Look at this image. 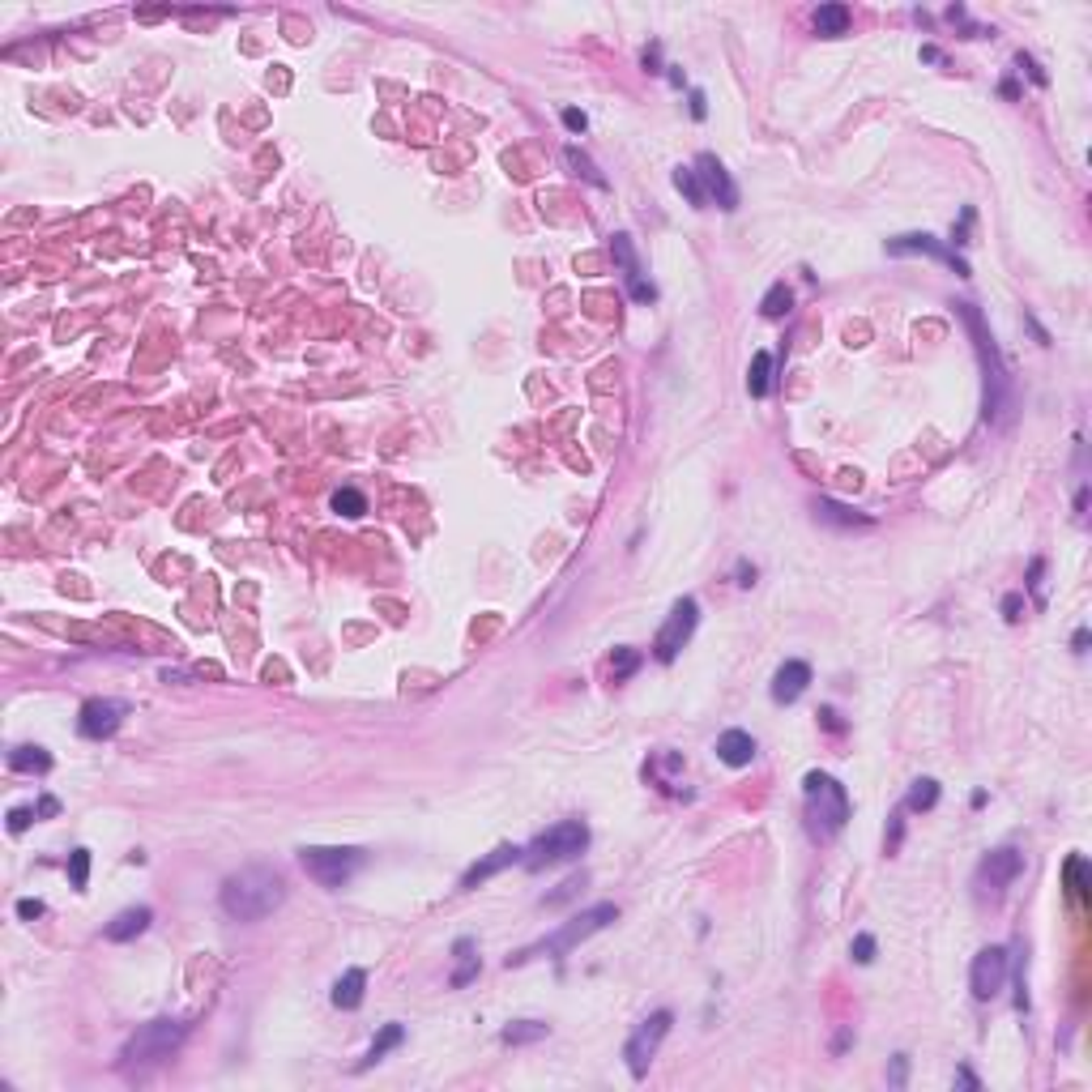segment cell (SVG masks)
I'll return each instance as SVG.
<instances>
[{
	"label": "cell",
	"mask_w": 1092,
	"mask_h": 1092,
	"mask_svg": "<svg viewBox=\"0 0 1092 1092\" xmlns=\"http://www.w3.org/2000/svg\"><path fill=\"white\" fill-rule=\"evenodd\" d=\"M282 900H286V875L278 866H265V862H252V866L235 870L218 888V905L235 922H261L273 909H282Z\"/></svg>",
	"instance_id": "1"
},
{
	"label": "cell",
	"mask_w": 1092,
	"mask_h": 1092,
	"mask_svg": "<svg viewBox=\"0 0 1092 1092\" xmlns=\"http://www.w3.org/2000/svg\"><path fill=\"white\" fill-rule=\"evenodd\" d=\"M956 316L964 321V329L973 337V350H977V363H982V384H986V398H982V414H986V423H1007V414H1011V371L1003 363V350L994 346V333L986 325V316L973 307V303H956Z\"/></svg>",
	"instance_id": "2"
},
{
	"label": "cell",
	"mask_w": 1092,
	"mask_h": 1092,
	"mask_svg": "<svg viewBox=\"0 0 1092 1092\" xmlns=\"http://www.w3.org/2000/svg\"><path fill=\"white\" fill-rule=\"evenodd\" d=\"M802 815H807V832L811 841H832L841 828L849 824V794L836 777L828 772H807L802 777Z\"/></svg>",
	"instance_id": "3"
},
{
	"label": "cell",
	"mask_w": 1092,
	"mask_h": 1092,
	"mask_svg": "<svg viewBox=\"0 0 1092 1092\" xmlns=\"http://www.w3.org/2000/svg\"><path fill=\"white\" fill-rule=\"evenodd\" d=\"M188 1037V1020H175V1016H159L150 1025H141L124 1041L120 1050V1067L124 1071H141V1067H159L163 1059H171L180 1050V1041Z\"/></svg>",
	"instance_id": "4"
},
{
	"label": "cell",
	"mask_w": 1092,
	"mask_h": 1092,
	"mask_svg": "<svg viewBox=\"0 0 1092 1092\" xmlns=\"http://www.w3.org/2000/svg\"><path fill=\"white\" fill-rule=\"evenodd\" d=\"M619 918V909L610 905V900H602V905H589L585 913H576L572 922H563L551 939H542V943H533V948H521L517 956H508V969L512 964H525V960H533V956H551V960H560L563 952H572L576 943H585L589 934H597V930H606L610 922Z\"/></svg>",
	"instance_id": "5"
},
{
	"label": "cell",
	"mask_w": 1092,
	"mask_h": 1092,
	"mask_svg": "<svg viewBox=\"0 0 1092 1092\" xmlns=\"http://www.w3.org/2000/svg\"><path fill=\"white\" fill-rule=\"evenodd\" d=\"M367 854L359 845H303L299 849V866H303V875L312 879V884H321V888H346L359 870H363Z\"/></svg>",
	"instance_id": "6"
},
{
	"label": "cell",
	"mask_w": 1092,
	"mask_h": 1092,
	"mask_svg": "<svg viewBox=\"0 0 1092 1092\" xmlns=\"http://www.w3.org/2000/svg\"><path fill=\"white\" fill-rule=\"evenodd\" d=\"M585 849H589V828L581 824V820H563V824L546 828L542 836H533L530 845H525L521 866H525V870H546V866H560V862L581 858Z\"/></svg>",
	"instance_id": "7"
},
{
	"label": "cell",
	"mask_w": 1092,
	"mask_h": 1092,
	"mask_svg": "<svg viewBox=\"0 0 1092 1092\" xmlns=\"http://www.w3.org/2000/svg\"><path fill=\"white\" fill-rule=\"evenodd\" d=\"M670 1025H674V1011H653V1016H645L640 1025L631 1028V1037H628V1046H623V1059H628V1071H631V1080H645L649 1075V1067H653V1054L662 1050V1041H666V1032H670Z\"/></svg>",
	"instance_id": "8"
},
{
	"label": "cell",
	"mask_w": 1092,
	"mask_h": 1092,
	"mask_svg": "<svg viewBox=\"0 0 1092 1092\" xmlns=\"http://www.w3.org/2000/svg\"><path fill=\"white\" fill-rule=\"evenodd\" d=\"M1025 870V854L1016 845H1003V849H990L986 858L977 862V875H973V888H977V900H998L1007 892Z\"/></svg>",
	"instance_id": "9"
},
{
	"label": "cell",
	"mask_w": 1092,
	"mask_h": 1092,
	"mask_svg": "<svg viewBox=\"0 0 1092 1092\" xmlns=\"http://www.w3.org/2000/svg\"><path fill=\"white\" fill-rule=\"evenodd\" d=\"M695 623H700V602H695V597H679V602L670 606L666 623L658 628V636H653V658H658V662H674L679 649L692 640Z\"/></svg>",
	"instance_id": "10"
},
{
	"label": "cell",
	"mask_w": 1092,
	"mask_h": 1092,
	"mask_svg": "<svg viewBox=\"0 0 1092 1092\" xmlns=\"http://www.w3.org/2000/svg\"><path fill=\"white\" fill-rule=\"evenodd\" d=\"M1007 973H1011V956H1007V948H982V952L973 956V969H969L973 998H977V1003H990L994 994L1007 986Z\"/></svg>",
	"instance_id": "11"
},
{
	"label": "cell",
	"mask_w": 1092,
	"mask_h": 1092,
	"mask_svg": "<svg viewBox=\"0 0 1092 1092\" xmlns=\"http://www.w3.org/2000/svg\"><path fill=\"white\" fill-rule=\"evenodd\" d=\"M124 717H129V700H86L77 713V734L81 738H111Z\"/></svg>",
	"instance_id": "12"
},
{
	"label": "cell",
	"mask_w": 1092,
	"mask_h": 1092,
	"mask_svg": "<svg viewBox=\"0 0 1092 1092\" xmlns=\"http://www.w3.org/2000/svg\"><path fill=\"white\" fill-rule=\"evenodd\" d=\"M909 252H922V257H930V261H943L948 269H956L960 278H969V261L960 257L956 248H948V243H939L934 235H896V239H888V257H909Z\"/></svg>",
	"instance_id": "13"
},
{
	"label": "cell",
	"mask_w": 1092,
	"mask_h": 1092,
	"mask_svg": "<svg viewBox=\"0 0 1092 1092\" xmlns=\"http://www.w3.org/2000/svg\"><path fill=\"white\" fill-rule=\"evenodd\" d=\"M695 175H700V184H704L708 201H717V205H722L726 214H734V209H738V188H734V180H729L726 163H722L717 154H700V159H695Z\"/></svg>",
	"instance_id": "14"
},
{
	"label": "cell",
	"mask_w": 1092,
	"mask_h": 1092,
	"mask_svg": "<svg viewBox=\"0 0 1092 1092\" xmlns=\"http://www.w3.org/2000/svg\"><path fill=\"white\" fill-rule=\"evenodd\" d=\"M521 858H525V849H521V845H499V849H491L487 858H483V862H474V866L465 870V875H461V888H465V892H474L478 884L496 879V875L504 870V866H512V862H521Z\"/></svg>",
	"instance_id": "15"
},
{
	"label": "cell",
	"mask_w": 1092,
	"mask_h": 1092,
	"mask_svg": "<svg viewBox=\"0 0 1092 1092\" xmlns=\"http://www.w3.org/2000/svg\"><path fill=\"white\" fill-rule=\"evenodd\" d=\"M150 922H154V909H150V905H133V909H124V913H116V918L107 922L102 939H107V943H129L137 934H145Z\"/></svg>",
	"instance_id": "16"
},
{
	"label": "cell",
	"mask_w": 1092,
	"mask_h": 1092,
	"mask_svg": "<svg viewBox=\"0 0 1092 1092\" xmlns=\"http://www.w3.org/2000/svg\"><path fill=\"white\" fill-rule=\"evenodd\" d=\"M807 683H811V666L786 662L777 674H772V700H777V704H794L798 695L807 692Z\"/></svg>",
	"instance_id": "17"
},
{
	"label": "cell",
	"mask_w": 1092,
	"mask_h": 1092,
	"mask_svg": "<svg viewBox=\"0 0 1092 1092\" xmlns=\"http://www.w3.org/2000/svg\"><path fill=\"white\" fill-rule=\"evenodd\" d=\"M717 760L729 764V768H747V764L756 760V738L747 729H726L717 738Z\"/></svg>",
	"instance_id": "18"
},
{
	"label": "cell",
	"mask_w": 1092,
	"mask_h": 1092,
	"mask_svg": "<svg viewBox=\"0 0 1092 1092\" xmlns=\"http://www.w3.org/2000/svg\"><path fill=\"white\" fill-rule=\"evenodd\" d=\"M453 960H457V969H453L448 986H453V990H465V986L478 977V969H483V964H478V943H474L469 934H461V939L453 943Z\"/></svg>",
	"instance_id": "19"
},
{
	"label": "cell",
	"mask_w": 1092,
	"mask_h": 1092,
	"mask_svg": "<svg viewBox=\"0 0 1092 1092\" xmlns=\"http://www.w3.org/2000/svg\"><path fill=\"white\" fill-rule=\"evenodd\" d=\"M363 990H367V969H346L337 982H333V1007H342V1011H355L359 1003H363Z\"/></svg>",
	"instance_id": "20"
},
{
	"label": "cell",
	"mask_w": 1092,
	"mask_h": 1092,
	"mask_svg": "<svg viewBox=\"0 0 1092 1092\" xmlns=\"http://www.w3.org/2000/svg\"><path fill=\"white\" fill-rule=\"evenodd\" d=\"M815 517H820L824 525H836V530H862V525H875V517L854 512V508H845V504H836V499H815Z\"/></svg>",
	"instance_id": "21"
},
{
	"label": "cell",
	"mask_w": 1092,
	"mask_h": 1092,
	"mask_svg": "<svg viewBox=\"0 0 1092 1092\" xmlns=\"http://www.w3.org/2000/svg\"><path fill=\"white\" fill-rule=\"evenodd\" d=\"M401 1041H405V1028H401V1025H384V1028H380V1037H376V1041L367 1046V1054L355 1062V1071H367V1067H376V1062L384 1059L389 1050H398Z\"/></svg>",
	"instance_id": "22"
},
{
	"label": "cell",
	"mask_w": 1092,
	"mask_h": 1092,
	"mask_svg": "<svg viewBox=\"0 0 1092 1092\" xmlns=\"http://www.w3.org/2000/svg\"><path fill=\"white\" fill-rule=\"evenodd\" d=\"M811 26L820 34H828V39H836V34L849 31V9H845V4H820V9L811 13Z\"/></svg>",
	"instance_id": "23"
},
{
	"label": "cell",
	"mask_w": 1092,
	"mask_h": 1092,
	"mask_svg": "<svg viewBox=\"0 0 1092 1092\" xmlns=\"http://www.w3.org/2000/svg\"><path fill=\"white\" fill-rule=\"evenodd\" d=\"M772 389V355L768 350H756L751 355V367H747V393L751 398H768Z\"/></svg>",
	"instance_id": "24"
},
{
	"label": "cell",
	"mask_w": 1092,
	"mask_h": 1092,
	"mask_svg": "<svg viewBox=\"0 0 1092 1092\" xmlns=\"http://www.w3.org/2000/svg\"><path fill=\"white\" fill-rule=\"evenodd\" d=\"M9 768H13V772H47V768H52V756H47L43 747L26 743V747H13V751H9Z\"/></svg>",
	"instance_id": "25"
},
{
	"label": "cell",
	"mask_w": 1092,
	"mask_h": 1092,
	"mask_svg": "<svg viewBox=\"0 0 1092 1092\" xmlns=\"http://www.w3.org/2000/svg\"><path fill=\"white\" fill-rule=\"evenodd\" d=\"M1062 875H1067V892H1071V900H1088V888H1092V879H1088V862L1080 858V854H1071L1067 858V866H1062Z\"/></svg>",
	"instance_id": "26"
},
{
	"label": "cell",
	"mask_w": 1092,
	"mask_h": 1092,
	"mask_svg": "<svg viewBox=\"0 0 1092 1092\" xmlns=\"http://www.w3.org/2000/svg\"><path fill=\"white\" fill-rule=\"evenodd\" d=\"M551 1028L542 1025V1020H517V1025H508L499 1032V1041L504 1046H533V1041H542Z\"/></svg>",
	"instance_id": "27"
},
{
	"label": "cell",
	"mask_w": 1092,
	"mask_h": 1092,
	"mask_svg": "<svg viewBox=\"0 0 1092 1092\" xmlns=\"http://www.w3.org/2000/svg\"><path fill=\"white\" fill-rule=\"evenodd\" d=\"M563 163L572 166V171H576L581 180H589L594 188H606V175L597 171V166H594V159H589V154H585L581 145H563Z\"/></svg>",
	"instance_id": "28"
},
{
	"label": "cell",
	"mask_w": 1092,
	"mask_h": 1092,
	"mask_svg": "<svg viewBox=\"0 0 1092 1092\" xmlns=\"http://www.w3.org/2000/svg\"><path fill=\"white\" fill-rule=\"evenodd\" d=\"M934 802H939V781H934V777H922V781H913V790H909V798H905V807H900V811L922 815V811H930Z\"/></svg>",
	"instance_id": "29"
},
{
	"label": "cell",
	"mask_w": 1092,
	"mask_h": 1092,
	"mask_svg": "<svg viewBox=\"0 0 1092 1092\" xmlns=\"http://www.w3.org/2000/svg\"><path fill=\"white\" fill-rule=\"evenodd\" d=\"M790 303H794V291H790L786 282H772L768 295L760 299V312L768 321H781V316H790Z\"/></svg>",
	"instance_id": "30"
},
{
	"label": "cell",
	"mask_w": 1092,
	"mask_h": 1092,
	"mask_svg": "<svg viewBox=\"0 0 1092 1092\" xmlns=\"http://www.w3.org/2000/svg\"><path fill=\"white\" fill-rule=\"evenodd\" d=\"M674 188L692 201L695 209H704V205H708V193H704V184H700L695 166H679V171H674Z\"/></svg>",
	"instance_id": "31"
},
{
	"label": "cell",
	"mask_w": 1092,
	"mask_h": 1092,
	"mask_svg": "<svg viewBox=\"0 0 1092 1092\" xmlns=\"http://www.w3.org/2000/svg\"><path fill=\"white\" fill-rule=\"evenodd\" d=\"M610 257H615V265H619V273H623V282L640 273L636 248H631V235H615V239H610Z\"/></svg>",
	"instance_id": "32"
},
{
	"label": "cell",
	"mask_w": 1092,
	"mask_h": 1092,
	"mask_svg": "<svg viewBox=\"0 0 1092 1092\" xmlns=\"http://www.w3.org/2000/svg\"><path fill=\"white\" fill-rule=\"evenodd\" d=\"M333 512H342V517L359 521V517L367 512V499H363V491H355V487H342V491H333Z\"/></svg>",
	"instance_id": "33"
},
{
	"label": "cell",
	"mask_w": 1092,
	"mask_h": 1092,
	"mask_svg": "<svg viewBox=\"0 0 1092 1092\" xmlns=\"http://www.w3.org/2000/svg\"><path fill=\"white\" fill-rule=\"evenodd\" d=\"M68 884H73L77 892L90 884V849H73V854H68Z\"/></svg>",
	"instance_id": "34"
},
{
	"label": "cell",
	"mask_w": 1092,
	"mask_h": 1092,
	"mask_svg": "<svg viewBox=\"0 0 1092 1092\" xmlns=\"http://www.w3.org/2000/svg\"><path fill=\"white\" fill-rule=\"evenodd\" d=\"M636 666H640V653H636V649H628V645L615 649V658H610V679L623 683L628 674H636Z\"/></svg>",
	"instance_id": "35"
},
{
	"label": "cell",
	"mask_w": 1092,
	"mask_h": 1092,
	"mask_svg": "<svg viewBox=\"0 0 1092 1092\" xmlns=\"http://www.w3.org/2000/svg\"><path fill=\"white\" fill-rule=\"evenodd\" d=\"M1046 560H1032L1028 563V589H1032V597H1037V606H1046Z\"/></svg>",
	"instance_id": "36"
},
{
	"label": "cell",
	"mask_w": 1092,
	"mask_h": 1092,
	"mask_svg": "<svg viewBox=\"0 0 1092 1092\" xmlns=\"http://www.w3.org/2000/svg\"><path fill=\"white\" fill-rule=\"evenodd\" d=\"M623 286H628V295L636 299V303H653V299H658V286H653V282H645L640 273H636V278H628Z\"/></svg>",
	"instance_id": "37"
},
{
	"label": "cell",
	"mask_w": 1092,
	"mask_h": 1092,
	"mask_svg": "<svg viewBox=\"0 0 1092 1092\" xmlns=\"http://www.w3.org/2000/svg\"><path fill=\"white\" fill-rule=\"evenodd\" d=\"M849 956L858 960V964H870L875 960V934H858L854 943H849Z\"/></svg>",
	"instance_id": "38"
},
{
	"label": "cell",
	"mask_w": 1092,
	"mask_h": 1092,
	"mask_svg": "<svg viewBox=\"0 0 1092 1092\" xmlns=\"http://www.w3.org/2000/svg\"><path fill=\"white\" fill-rule=\"evenodd\" d=\"M34 820H39L34 807H13V811H9V832H26Z\"/></svg>",
	"instance_id": "39"
},
{
	"label": "cell",
	"mask_w": 1092,
	"mask_h": 1092,
	"mask_svg": "<svg viewBox=\"0 0 1092 1092\" xmlns=\"http://www.w3.org/2000/svg\"><path fill=\"white\" fill-rule=\"evenodd\" d=\"M576 888H585V875H572L567 884H560V892H551L542 905H560V900H567V896H576Z\"/></svg>",
	"instance_id": "40"
},
{
	"label": "cell",
	"mask_w": 1092,
	"mask_h": 1092,
	"mask_svg": "<svg viewBox=\"0 0 1092 1092\" xmlns=\"http://www.w3.org/2000/svg\"><path fill=\"white\" fill-rule=\"evenodd\" d=\"M969 227H973V209L964 205V209H960V222L952 227V243H956V248L960 243H969Z\"/></svg>",
	"instance_id": "41"
},
{
	"label": "cell",
	"mask_w": 1092,
	"mask_h": 1092,
	"mask_svg": "<svg viewBox=\"0 0 1092 1092\" xmlns=\"http://www.w3.org/2000/svg\"><path fill=\"white\" fill-rule=\"evenodd\" d=\"M43 913H47V905H43V900H31V896H26V900H18V918H22V922H34V918H43Z\"/></svg>",
	"instance_id": "42"
},
{
	"label": "cell",
	"mask_w": 1092,
	"mask_h": 1092,
	"mask_svg": "<svg viewBox=\"0 0 1092 1092\" xmlns=\"http://www.w3.org/2000/svg\"><path fill=\"white\" fill-rule=\"evenodd\" d=\"M640 60H645V68H649V73H666V65H662V43H649Z\"/></svg>",
	"instance_id": "43"
},
{
	"label": "cell",
	"mask_w": 1092,
	"mask_h": 1092,
	"mask_svg": "<svg viewBox=\"0 0 1092 1092\" xmlns=\"http://www.w3.org/2000/svg\"><path fill=\"white\" fill-rule=\"evenodd\" d=\"M563 124H567L572 133H585V129H589V116L576 111V107H567V111H563Z\"/></svg>",
	"instance_id": "44"
},
{
	"label": "cell",
	"mask_w": 1092,
	"mask_h": 1092,
	"mask_svg": "<svg viewBox=\"0 0 1092 1092\" xmlns=\"http://www.w3.org/2000/svg\"><path fill=\"white\" fill-rule=\"evenodd\" d=\"M1020 610H1025V597H1020V594H1007V597H1003V615H1007L1011 623L1020 619Z\"/></svg>",
	"instance_id": "45"
},
{
	"label": "cell",
	"mask_w": 1092,
	"mask_h": 1092,
	"mask_svg": "<svg viewBox=\"0 0 1092 1092\" xmlns=\"http://www.w3.org/2000/svg\"><path fill=\"white\" fill-rule=\"evenodd\" d=\"M905 1075H909V1059H905V1054H896V1059H892V1075H888V1080H892V1088L905 1084Z\"/></svg>",
	"instance_id": "46"
},
{
	"label": "cell",
	"mask_w": 1092,
	"mask_h": 1092,
	"mask_svg": "<svg viewBox=\"0 0 1092 1092\" xmlns=\"http://www.w3.org/2000/svg\"><path fill=\"white\" fill-rule=\"evenodd\" d=\"M1016 65H1020V68H1028V77H1032L1037 86H1046V73L1037 68V60H1032V56H1025V52H1020V56H1016Z\"/></svg>",
	"instance_id": "47"
},
{
	"label": "cell",
	"mask_w": 1092,
	"mask_h": 1092,
	"mask_svg": "<svg viewBox=\"0 0 1092 1092\" xmlns=\"http://www.w3.org/2000/svg\"><path fill=\"white\" fill-rule=\"evenodd\" d=\"M734 576H738V585H743V589H751V585H756V567H751L747 560H738V567H734Z\"/></svg>",
	"instance_id": "48"
},
{
	"label": "cell",
	"mask_w": 1092,
	"mask_h": 1092,
	"mask_svg": "<svg viewBox=\"0 0 1092 1092\" xmlns=\"http://www.w3.org/2000/svg\"><path fill=\"white\" fill-rule=\"evenodd\" d=\"M900 836H905V824H900V815H892V828H888V854H896Z\"/></svg>",
	"instance_id": "49"
},
{
	"label": "cell",
	"mask_w": 1092,
	"mask_h": 1092,
	"mask_svg": "<svg viewBox=\"0 0 1092 1092\" xmlns=\"http://www.w3.org/2000/svg\"><path fill=\"white\" fill-rule=\"evenodd\" d=\"M692 116H695V120H704V116H708V99H704V90H692Z\"/></svg>",
	"instance_id": "50"
},
{
	"label": "cell",
	"mask_w": 1092,
	"mask_h": 1092,
	"mask_svg": "<svg viewBox=\"0 0 1092 1092\" xmlns=\"http://www.w3.org/2000/svg\"><path fill=\"white\" fill-rule=\"evenodd\" d=\"M666 77H670V86H679V90L687 86V77H683V68L679 65H666Z\"/></svg>",
	"instance_id": "51"
},
{
	"label": "cell",
	"mask_w": 1092,
	"mask_h": 1092,
	"mask_svg": "<svg viewBox=\"0 0 1092 1092\" xmlns=\"http://www.w3.org/2000/svg\"><path fill=\"white\" fill-rule=\"evenodd\" d=\"M854 1041V1032L845 1028V1032H836V1041H832V1054H845V1046Z\"/></svg>",
	"instance_id": "52"
},
{
	"label": "cell",
	"mask_w": 1092,
	"mask_h": 1092,
	"mask_svg": "<svg viewBox=\"0 0 1092 1092\" xmlns=\"http://www.w3.org/2000/svg\"><path fill=\"white\" fill-rule=\"evenodd\" d=\"M820 722H824L828 729H841V717H836V708H820Z\"/></svg>",
	"instance_id": "53"
},
{
	"label": "cell",
	"mask_w": 1092,
	"mask_h": 1092,
	"mask_svg": "<svg viewBox=\"0 0 1092 1092\" xmlns=\"http://www.w3.org/2000/svg\"><path fill=\"white\" fill-rule=\"evenodd\" d=\"M956 1084H964V1088H977V1075H973L969 1067H960V1071H956Z\"/></svg>",
	"instance_id": "54"
},
{
	"label": "cell",
	"mask_w": 1092,
	"mask_h": 1092,
	"mask_svg": "<svg viewBox=\"0 0 1092 1092\" xmlns=\"http://www.w3.org/2000/svg\"><path fill=\"white\" fill-rule=\"evenodd\" d=\"M56 811H60L56 798H39V815H56Z\"/></svg>",
	"instance_id": "55"
},
{
	"label": "cell",
	"mask_w": 1092,
	"mask_h": 1092,
	"mask_svg": "<svg viewBox=\"0 0 1092 1092\" xmlns=\"http://www.w3.org/2000/svg\"><path fill=\"white\" fill-rule=\"evenodd\" d=\"M1071 645H1075V653H1084V649H1088V628L1075 631V640H1071Z\"/></svg>",
	"instance_id": "56"
}]
</instances>
